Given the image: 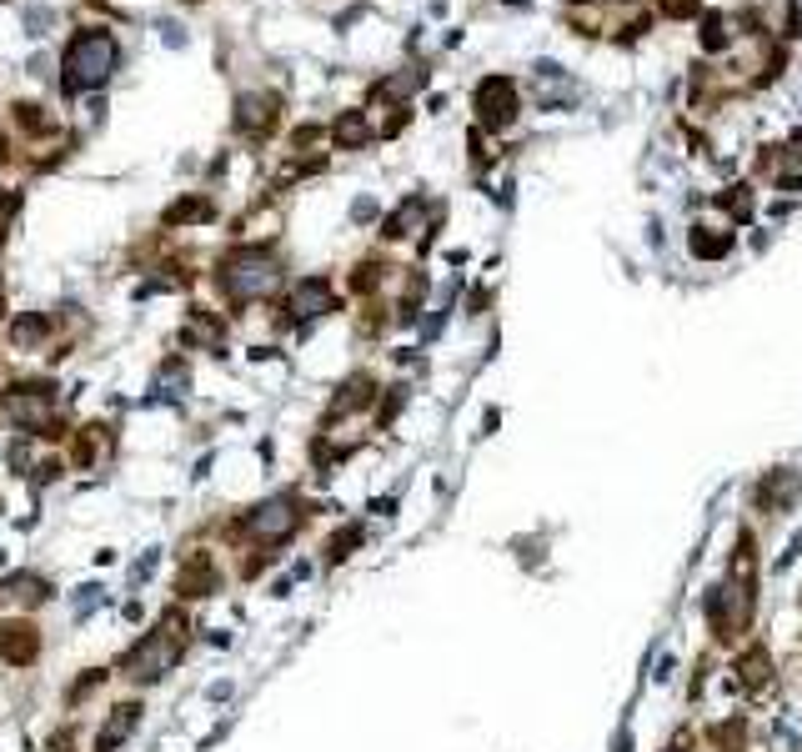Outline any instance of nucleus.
I'll return each mask as SVG.
<instances>
[{
	"label": "nucleus",
	"mask_w": 802,
	"mask_h": 752,
	"mask_svg": "<svg viewBox=\"0 0 802 752\" xmlns=\"http://www.w3.org/2000/svg\"><path fill=\"white\" fill-rule=\"evenodd\" d=\"M777 186L782 191H792V186H802V131L782 146V161H777Z\"/></svg>",
	"instance_id": "20"
},
{
	"label": "nucleus",
	"mask_w": 802,
	"mask_h": 752,
	"mask_svg": "<svg viewBox=\"0 0 802 752\" xmlns=\"http://www.w3.org/2000/svg\"><path fill=\"white\" fill-rule=\"evenodd\" d=\"M296 522H301L296 497H271V502H261V507L246 517V537H251V542L276 547V542H286V537L296 532Z\"/></svg>",
	"instance_id": "4"
},
{
	"label": "nucleus",
	"mask_w": 802,
	"mask_h": 752,
	"mask_svg": "<svg viewBox=\"0 0 802 752\" xmlns=\"http://www.w3.org/2000/svg\"><path fill=\"white\" fill-rule=\"evenodd\" d=\"M422 216H427V201H422V196H407V201H401V206L386 216V231H381V236H391V241L412 236V231L422 226Z\"/></svg>",
	"instance_id": "12"
},
{
	"label": "nucleus",
	"mask_w": 802,
	"mask_h": 752,
	"mask_svg": "<svg viewBox=\"0 0 802 752\" xmlns=\"http://www.w3.org/2000/svg\"><path fill=\"white\" fill-rule=\"evenodd\" d=\"M51 336V316H16L11 321V346H21V351H31V346H41Z\"/></svg>",
	"instance_id": "17"
},
{
	"label": "nucleus",
	"mask_w": 802,
	"mask_h": 752,
	"mask_svg": "<svg viewBox=\"0 0 802 752\" xmlns=\"http://www.w3.org/2000/svg\"><path fill=\"white\" fill-rule=\"evenodd\" d=\"M16 206H21V196H16V191H6V196H0V226H6V221L16 216Z\"/></svg>",
	"instance_id": "29"
},
{
	"label": "nucleus",
	"mask_w": 802,
	"mask_h": 752,
	"mask_svg": "<svg viewBox=\"0 0 802 752\" xmlns=\"http://www.w3.org/2000/svg\"><path fill=\"white\" fill-rule=\"evenodd\" d=\"M136 717H141V707H136V702H121V707L111 712V722L101 727V737H96V752H116V747H121V737L136 727Z\"/></svg>",
	"instance_id": "14"
},
{
	"label": "nucleus",
	"mask_w": 802,
	"mask_h": 752,
	"mask_svg": "<svg viewBox=\"0 0 802 752\" xmlns=\"http://www.w3.org/2000/svg\"><path fill=\"white\" fill-rule=\"evenodd\" d=\"M737 677H742V687H747V692H762V687L772 682V657H767V647H762V642H752V647L737 657Z\"/></svg>",
	"instance_id": "11"
},
{
	"label": "nucleus",
	"mask_w": 802,
	"mask_h": 752,
	"mask_svg": "<svg viewBox=\"0 0 802 752\" xmlns=\"http://www.w3.org/2000/svg\"><path fill=\"white\" fill-rule=\"evenodd\" d=\"M627 6H632V0H627Z\"/></svg>",
	"instance_id": "30"
},
{
	"label": "nucleus",
	"mask_w": 802,
	"mask_h": 752,
	"mask_svg": "<svg viewBox=\"0 0 802 752\" xmlns=\"http://www.w3.org/2000/svg\"><path fill=\"white\" fill-rule=\"evenodd\" d=\"M236 126H241V131H251V136H266V131L276 126V101H271V96H241V106H236Z\"/></svg>",
	"instance_id": "10"
},
{
	"label": "nucleus",
	"mask_w": 802,
	"mask_h": 752,
	"mask_svg": "<svg viewBox=\"0 0 802 752\" xmlns=\"http://www.w3.org/2000/svg\"><path fill=\"white\" fill-rule=\"evenodd\" d=\"M116 61H121V51H116V41L106 31L76 36L71 51H66V91H96V86H106Z\"/></svg>",
	"instance_id": "1"
},
{
	"label": "nucleus",
	"mask_w": 802,
	"mask_h": 752,
	"mask_svg": "<svg viewBox=\"0 0 802 752\" xmlns=\"http://www.w3.org/2000/svg\"><path fill=\"white\" fill-rule=\"evenodd\" d=\"M6 417L21 422L26 432H46L51 427V387H11L6 392Z\"/></svg>",
	"instance_id": "6"
},
{
	"label": "nucleus",
	"mask_w": 802,
	"mask_h": 752,
	"mask_svg": "<svg viewBox=\"0 0 802 752\" xmlns=\"http://www.w3.org/2000/svg\"><path fill=\"white\" fill-rule=\"evenodd\" d=\"M687 246H692V256H697V261H722V256L732 251V236H727V231H717V226H692Z\"/></svg>",
	"instance_id": "13"
},
{
	"label": "nucleus",
	"mask_w": 802,
	"mask_h": 752,
	"mask_svg": "<svg viewBox=\"0 0 802 752\" xmlns=\"http://www.w3.org/2000/svg\"><path fill=\"white\" fill-rule=\"evenodd\" d=\"M697 36H702V51H707V56H717V51H727V46H732V21H727L722 11H707Z\"/></svg>",
	"instance_id": "18"
},
{
	"label": "nucleus",
	"mask_w": 802,
	"mask_h": 752,
	"mask_svg": "<svg viewBox=\"0 0 802 752\" xmlns=\"http://www.w3.org/2000/svg\"><path fill=\"white\" fill-rule=\"evenodd\" d=\"M797 497H802V472H792V467H772V472L757 482V492H752V502H757L762 512H787Z\"/></svg>",
	"instance_id": "8"
},
{
	"label": "nucleus",
	"mask_w": 802,
	"mask_h": 752,
	"mask_svg": "<svg viewBox=\"0 0 802 752\" xmlns=\"http://www.w3.org/2000/svg\"><path fill=\"white\" fill-rule=\"evenodd\" d=\"M662 16L667 21H687V16H697V0H662Z\"/></svg>",
	"instance_id": "26"
},
{
	"label": "nucleus",
	"mask_w": 802,
	"mask_h": 752,
	"mask_svg": "<svg viewBox=\"0 0 802 752\" xmlns=\"http://www.w3.org/2000/svg\"><path fill=\"white\" fill-rule=\"evenodd\" d=\"M0 592H6L11 602H21V607H41V602L51 597V587H46L36 572H21V577H11V582L0 587Z\"/></svg>",
	"instance_id": "16"
},
{
	"label": "nucleus",
	"mask_w": 802,
	"mask_h": 752,
	"mask_svg": "<svg viewBox=\"0 0 802 752\" xmlns=\"http://www.w3.org/2000/svg\"><path fill=\"white\" fill-rule=\"evenodd\" d=\"M211 587H216V572H211V567H191V572L181 577V592H186V597H206Z\"/></svg>",
	"instance_id": "22"
},
{
	"label": "nucleus",
	"mask_w": 802,
	"mask_h": 752,
	"mask_svg": "<svg viewBox=\"0 0 802 752\" xmlns=\"http://www.w3.org/2000/svg\"><path fill=\"white\" fill-rule=\"evenodd\" d=\"M181 637H186V622H181L176 612H166V617H161V627H156V632H146V637L126 652V677H136V682H156L161 672H171V662L181 657Z\"/></svg>",
	"instance_id": "2"
},
{
	"label": "nucleus",
	"mask_w": 802,
	"mask_h": 752,
	"mask_svg": "<svg viewBox=\"0 0 802 752\" xmlns=\"http://www.w3.org/2000/svg\"><path fill=\"white\" fill-rule=\"evenodd\" d=\"M0 657H6L11 667H31L41 657V632L31 622H6L0 627Z\"/></svg>",
	"instance_id": "9"
},
{
	"label": "nucleus",
	"mask_w": 802,
	"mask_h": 752,
	"mask_svg": "<svg viewBox=\"0 0 802 752\" xmlns=\"http://www.w3.org/2000/svg\"><path fill=\"white\" fill-rule=\"evenodd\" d=\"M281 286V266L266 251H231L221 261V291L231 301H261Z\"/></svg>",
	"instance_id": "3"
},
{
	"label": "nucleus",
	"mask_w": 802,
	"mask_h": 752,
	"mask_svg": "<svg viewBox=\"0 0 802 752\" xmlns=\"http://www.w3.org/2000/svg\"><path fill=\"white\" fill-rule=\"evenodd\" d=\"M331 306H336V291H331V281H326V276H306V281H296V286H291V301H286L291 321H316V316H326Z\"/></svg>",
	"instance_id": "7"
},
{
	"label": "nucleus",
	"mask_w": 802,
	"mask_h": 752,
	"mask_svg": "<svg viewBox=\"0 0 802 752\" xmlns=\"http://www.w3.org/2000/svg\"><path fill=\"white\" fill-rule=\"evenodd\" d=\"M51 21H56V16H51L46 6H31V11H26V31H31V36H46Z\"/></svg>",
	"instance_id": "25"
},
{
	"label": "nucleus",
	"mask_w": 802,
	"mask_h": 752,
	"mask_svg": "<svg viewBox=\"0 0 802 752\" xmlns=\"http://www.w3.org/2000/svg\"><path fill=\"white\" fill-rule=\"evenodd\" d=\"M376 397V387H371V376H351V382L341 387V397L331 402V417H346V412H356V407H366Z\"/></svg>",
	"instance_id": "19"
},
{
	"label": "nucleus",
	"mask_w": 802,
	"mask_h": 752,
	"mask_svg": "<svg viewBox=\"0 0 802 752\" xmlns=\"http://www.w3.org/2000/svg\"><path fill=\"white\" fill-rule=\"evenodd\" d=\"M417 86H422V71H407V76H391V81H381V86H376V96H391V101H396V96H412Z\"/></svg>",
	"instance_id": "23"
},
{
	"label": "nucleus",
	"mask_w": 802,
	"mask_h": 752,
	"mask_svg": "<svg viewBox=\"0 0 802 752\" xmlns=\"http://www.w3.org/2000/svg\"><path fill=\"white\" fill-rule=\"evenodd\" d=\"M331 141H336V146H346V151H361V146L371 141V121H366L361 111H346V116H336Z\"/></svg>",
	"instance_id": "15"
},
{
	"label": "nucleus",
	"mask_w": 802,
	"mask_h": 752,
	"mask_svg": "<svg viewBox=\"0 0 802 752\" xmlns=\"http://www.w3.org/2000/svg\"><path fill=\"white\" fill-rule=\"evenodd\" d=\"M477 121L487 131H507L517 121V86L507 76H487L477 86Z\"/></svg>",
	"instance_id": "5"
},
{
	"label": "nucleus",
	"mask_w": 802,
	"mask_h": 752,
	"mask_svg": "<svg viewBox=\"0 0 802 752\" xmlns=\"http://www.w3.org/2000/svg\"><path fill=\"white\" fill-rule=\"evenodd\" d=\"M727 206H732V216H752V196H747V186H732Z\"/></svg>",
	"instance_id": "27"
},
{
	"label": "nucleus",
	"mask_w": 802,
	"mask_h": 752,
	"mask_svg": "<svg viewBox=\"0 0 802 752\" xmlns=\"http://www.w3.org/2000/svg\"><path fill=\"white\" fill-rule=\"evenodd\" d=\"M21 126H31V131H46V116H41V106H21Z\"/></svg>",
	"instance_id": "28"
},
{
	"label": "nucleus",
	"mask_w": 802,
	"mask_h": 752,
	"mask_svg": "<svg viewBox=\"0 0 802 752\" xmlns=\"http://www.w3.org/2000/svg\"><path fill=\"white\" fill-rule=\"evenodd\" d=\"M361 542V527H341L336 537H331V547H326V557L331 562H341V557H351V547Z\"/></svg>",
	"instance_id": "24"
},
{
	"label": "nucleus",
	"mask_w": 802,
	"mask_h": 752,
	"mask_svg": "<svg viewBox=\"0 0 802 752\" xmlns=\"http://www.w3.org/2000/svg\"><path fill=\"white\" fill-rule=\"evenodd\" d=\"M201 216H211V201H206V196H186V201H176V206L166 211L171 226H186V221H201Z\"/></svg>",
	"instance_id": "21"
}]
</instances>
